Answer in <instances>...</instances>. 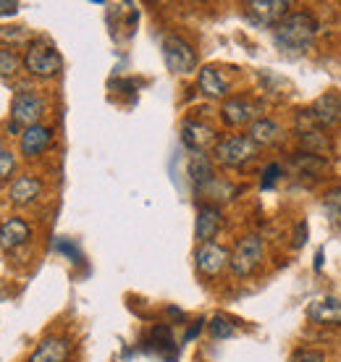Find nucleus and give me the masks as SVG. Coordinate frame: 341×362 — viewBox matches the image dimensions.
Here are the masks:
<instances>
[{
	"label": "nucleus",
	"mask_w": 341,
	"mask_h": 362,
	"mask_svg": "<svg viewBox=\"0 0 341 362\" xmlns=\"http://www.w3.org/2000/svg\"><path fill=\"white\" fill-rule=\"evenodd\" d=\"M315 35H318V21L313 13L299 11V13H289L281 24H276L273 40L281 50L289 53H305L307 47L313 45Z\"/></svg>",
	"instance_id": "1"
},
{
	"label": "nucleus",
	"mask_w": 341,
	"mask_h": 362,
	"mask_svg": "<svg viewBox=\"0 0 341 362\" xmlns=\"http://www.w3.org/2000/svg\"><path fill=\"white\" fill-rule=\"evenodd\" d=\"M24 66H27V71L32 74V76L50 79V76H55V74L63 69V58L50 42H45V40H35V42H29V47H27Z\"/></svg>",
	"instance_id": "2"
},
{
	"label": "nucleus",
	"mask_w": 341,
	"mask_h": 362,
	"mask_svg": "<svg viewBox=\"0 0 341 362\" xmlns=\"http://www.w3.org/2000/svg\"><path fill=\"white\" fill-rule=\"evenodd\" d=\"M45 113V103L42 98L32 90L16 92V98L11 103V132H18V127H37V121Z\"/></svg>",
	"instance_id": "3"
},
{
	"label": "nucleus",
	"mask_w": 341,
	"mask_h": 362,
	"mask_svg": "<svg viewBox=\"0 0 341 362\" xmlns=\"http://www.w3.org/2000/svg\"><path fill=\"white\" fill-rule=\"evenodd\" d=\"M258 155V145L250 136H229L216 147V160L226 168H242Z\"/></svg>",
	"instance_id": "4"
},
{
	"label": "nucleus",
	"mask_w": 341,
	"mask_h": 362,
	"mask_svg": "<svg viewBox=\"0 0 341 362\" xmlns=\"http://www.w3.org/2000/svg\"><path fill=\"white\" fill-rule=\"evenodd\" d=\"M262 260V239L260 236H244V239H239L236 242V247H233L231 252V273L233 276H239V279H244V276H250L258 265H260Z\"/></svg>",
	"instance_id": "5"
},
{
	"label": "nucleus",
	"mask_w": 341,
	"mask_h": 362,
	"mask_svg": "<svg viewBox=\"0 0 341 362\" xmlns=\"http://www.w3.org/2000/svg\"><path fill=\"white\" fill-rule=\"evenodd\" d=\"M163 61L173 74H192L197 69V53L181 37H166L163 40Z\"/></svg>",
	"instance_id": "6"
},
{
	"label": "nucleus",
	"mask_w": 341,
	"mask_h": 362,
	"mask_svg": "<svg viewBox=\"0 0 341 362\" xmlns=\"http://www.w3.org/2000/svg\"><path fill=\"white\" fill-rule=\"evenodd\" d=\"M195 265H197V271L202 276H218V273H224L229 265H231V252L226 250V247L216 245V242H207L197 250L195 255Z\"/></svg>",
	"instance_id": "7"
},
{
	"label": "nucleus",
	"mask_w": 341,
	"mask_h": 362,
	"mask_svg": "<svg viewBox=\"0 0 341 362\" xmlns=\"http://www.w3.org/2000/svg\"><path fill=\"white\" fill-rule=\"evenodd\" d=\"M244 11L258 24H281L289 16V3L287 0H250Z\"/></svg>",
	"instance_id": "8"
},
{
	"label": "nucleus",
	"mask_w": 341,
	"mask_h": 362,
	"mask_svg": "<svg viewBox=\"0 0 341 362\" xmlns=\"http://www.w3.org/2000/svg\"><path fill=\"white\" fill-rule=\"evenodd\" d=\"M258 113L260 108L252 103V100H244V98H233V100H226L224 108H221V116L229 127H244V124H255L258 121Z\"/></svg>",
	"instance_id": "9"
},
{
	"label": "nucleus",
	"mask_w": 341,
	"mask_h": 362,
	"mask_svg": "<svg viewBox=\"0 0 341 362\" xmlns=\"http://www.w3.org/2000/svg\"><path fill=\"white\" fill-rule=\"evenodd\" d=\"M313 118L320 124L323 129H333L341 124V98L336 92H328V95H320V98L313 103L310 108Z\"/></svg>",
	"instance_id": "10"
},
{
	"label": "nucleus",
	"mask_w": 341,
	"mask_h": 362,
	"mask_svg": "<svg viewBox=\"0 0 341 362\" xmlns=\"http://www.w3.org/2000/svg\"><path fill=\"white\" fill-rule=\"evenodd\" d=\"M307 320L315 326H341V302L333 297H323L310 302Z\"/></svg>",
	"instance_id": "11"
},
{
	"label": "nucleus",
	"mask_w": 341,
	"mask_h": 362,
	"mask_svg": "<svg viewBox=\"0 0 341 362\" xmlns=\"http://www.w3.org/2000/svg\"><path fill=\"white\" fill-rule=\"evenodd\" d=\"M21 153L27 155V158H37V155H42L47 147L53 145V129L47 127H29L21 132Z\"/></svg>",
	"instance_id": "12"
},
{
	"label": "nucleus",
	"mask_w": 341,
	"mask_h": 362,
	"mask_svg": "<svg viewBox=\"0 0 341 362\" xmlns=\"http://www.w3.org/2000/svg\"><path fill=\"white\" fill-rule=\"evenodd\" d=\"M29 236H32V228H29L27 221L21 218H8L0 223V247L3 250H18L21 245H27Z\"/></svg>",
	"instance_id": "13"
},
{
	"label": "nucleus",
	"mask_w": 341,
	"mask_h": 362,
	"mask_svg": "<svg viewBox=\"0 0 341 362\" xmlns=\"http://www.w3.org/2000/svg\"><path fill=\"white\" fill-rule=\"evenodd\" d=\"M69 354H71V344L66 339L53 336V339H45L42 344L37 346L32 357H29V362H66Z\"/></svg>",
	"instance_id": "14"
},
{
	"label": "nucleus",
	"mask_w": 341,
	"mask_h": 362,
	"mask_svg": "<svg viewBox=\"0 0 341 362\" xmlns=\"http://www.w3.org/2000/svg\"><path fill=\"white\" fill-rule=\"evenodd\" d=\"M181 139H184V145L192 147L195 153H202L210 142H216V132L210 127H205V124H200V121H184Z\"/></svg>",
	"instance_id": "15"
},
{
	"label": "nucleus",
	"mask_w": 341,
	"mask_h": 362,
	"mask_svg": "<svg viewBox=\"0 0 341 362\" xmlns=\"http://www.w3.org/2000/svg\"><path fill=\"white\" fill-rule=\"evenodd\" d=\"M221 228V210L216 205H202L197 210V223H195V236L202 245H207Z\"/></svg>",
	"instance_id": "16"
},
{
	"label": "nucleus",
	"mask_w": 341,
	"mask_h": 362,
	"mask_svg": "<svg viewBox=\"0 0 341 362\" xmlns=\"http://www.w3.org/2000/svg\"><path fill=\"white\" fill-rule=\"evenodd\" d=\"M197 84L207 98L218 100V98H226V95H229V82H226V76L218 71L216 66H202L197 74Z\"/></svg>",
	"instance_id": "17"
},
{
	"label": "nucleus",
	"mask_w": 341,
	"mask_h": 362,
	"mask_svg": "<svg viewBox=\"0 0 341 362\" xmlns=\"http://www.w3.org/2000/svg\"><path fill=\"white\" fill-rule=\"evenodd\" d=\"M40 192H42V181L37 176H18L11 184V202L13 205H29L40 197Z\"/></svg>",
	"instance_id": "18"
},
{
	"label": "nucleus",
	"mask_w": 341,
	"mask_h": 362,
	"mask_svg": "<svg viewBox=\"0 0 341 362\" xmlns=\"http://www.w3.org/2000/svg\"><path fill=\"white\" fill-rule=\"evenodd\" d=\"M189 176L195 184L205 187V184H213L216 176H213V160L207 158L205 153H192L189 155Z\"/></svg>",
	"instance_id": "19"
},
{
	"label": "nucleus",
	"mask_w": 341,
	"mask_h": 362,
	"mask_svg": "<svg viewBox=\"0 0 341 362\" xmlns=\"http://www.w3.org/2000/svg\"><path fill=\"white\" fill-rule=\"evenodd\" d=\"M250 139L255 145H273L281 139V127L270 118H258L250 127Z\"/></svg>",
	"instance_id": "20"
},
{
	"label": "nucleus",
	"mask_w": 341,
	"mask_h": 362,
	"mask_svg": "<svg viewBox=\"0 0 341 362\" xmlns=\"http://www.w3.org/2000/svg\"><path fill=\"white\" fill-rule=\"evenodd\" d=\"M323 208L333 228H341V187H333L323 194Z\"/></svg>",
	"instance_id": "21"
},
{
	"label": "nucleus",
	"mask_w": 341,
	"mask_h": 362,
	"mask_svg": "<svg viewBox=\"0 0 341 362\" xmlns=\"http://www.w3.org/2000/svg\"><path fill=\"white\" fill-rule=\"evenodd\" d=\"M207 328H210V336L213 339H229V336H233V323L229 320V317H224V315H216L210 323H207Z\"/></svg>",
	"instance_id": "22"
},
{
	"label": "nucleus",
	"mask_w": 341,
	"mask_h": 362,
	"mask_svg": "<svg viewBox=\"0 0 341 362\" xmlns=\"http://www.w3.org/2000/svg\"><path fill=\"white\" fill-rule=\"evenodd\" d=\"M18 66H21V58L11 47L0 50V76H13L18 71Z\"/></svg>",
	"instance_id": "23"
},
{
	"label": "nucleus",
	"mask_w": 341,
	"mask_h": 362,
	"mask_svg": "<svg viewBox=\"0 0 341 362\" xmlns=\"http://www.w3.org/2000/svg\"><path fill=\"white\" fill-rule=\"evenodd\" d=\"M13 171H16V158H13L8 147L0 142V181H6Z\"/></svg>",
	"instance_id": "24"
},
{
	"label": "nucleus",
	"mask_w": 341,
	"mask_h": 362,
	"mask_svg": "<svg viewBox=\"0 0 341 362\" xmlns=\"http://www.w3.org/2000/svg\"><path fill=\"white\" fill-rule=\"evenodd\" d=\"M29 32L24 27H0V40L8 42V45H18V42H27Z\"/></svg>",
	"instance_id": "25"
},
{
	"label": "nucleus",
	"mask_w": 341,
	"mask_h": 362,
	"mask_svg": "<svg viewBox=\"0 0 341 362\" xmlns=\"http://www.w3.org/2000/svg\"><path fill=\"white\" fill-rule=\"evenodd\" d=\"M289 362H325V354L320 349H299L291 354Z\"/></svg>",
	"instance_id": "26"
},
{
	"label": "nucleus",
	"mask_w": 341,
	"mask_h": 362,
	"mask_svg": "<svg viewBox=\"0 0 341 362\" xmlns=\"http://www.w3.org/2000/svg\"><path fill=\"white\" fill-rule=\"evenodd\" d=\"M53 247L58 250V252L69 255V257H71L74 263H81V252L71 245V242H69V239H55V245H53Z\"/></svg>",
	"instance_id": "27"
},
{
	"label": "nucleus",
	"mask_w": 341,
	"mask_h": 362,
	"mask_svg": "<svg viewBox=\"0 0 341 362\" xmlns=\"http://www.w3.org/2000/svg\"><path fill=\"white\" fill-rule=\"evenodd\" d=\"M281 173H284V171H281V165H279V163H270L268 168L262 171V189H270V187H273V184L279 181Z\"/></svg>",
	"instance_id": "28"
},
{
	"label": "nucleus",
	"mask_w": 341,
	"mask_h": 362,
	"mask_svg": "<svg viewBox=\"0 0 341 362\" xmlns=\"http://www.w3.org/2000/svg\"><path fill=\"white\" fill-rule=\"evenodd\" d=\"M307 234H310V228H307V223L302 221V223H296L294 228V247H302L307 242Z\"/></svg>",
	"instance_id": "29"
},
{
	"label": "nucleus",
	"mask_w": 341,
	"mask_h": 362,
	"mask_svg": "<svg viewBox=\"0 0 341 362\" xmlns=\"http://www.w3.org/2000/svg\"><path fill=\"white\" fill-rule=\"evenodd\" d=\"M202 326H205V320H202V317H200V320H195V323L189 326L187 334H184V341H192L195 336H200V331H202Z\"/></svg>",
	"instance_id": "30"
},
{
	"label": "nucleus",
	"mask_w": 341,
	"mask_h": 362,
	"mask_svg": "<svg viewBox=\"0 0 341 362\" xmlns=\"http://www.w3.org/2000/svg\"><path fill=\"white\" fill-rule=\"evenodd\" d=\"M18 11V3H13V0H0V16H11V13H16Z\"/></svg>",
	"instance_id": "31"
},
{
	"label": "nucleus",
	"mask_w": 341,
	"mask_h": 362,
	"mask_svg": "<svg viewBox=\"0 0 341 362\" xmlns=\"http://www.w3.org/2000/svg\"><path fill=\"white\" fill-rule=\"evenodd\" d=\"M323 268V250H318V255H315V271H320Z\"/></svg>",
	"instance_id": "32"
}]
</instances>
